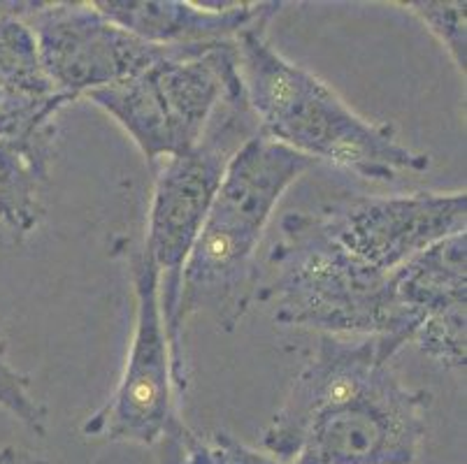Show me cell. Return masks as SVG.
<instances>
[{
    "label": "cell",
    "instance_id": "cell-11",
    "mask_svg": "<svg viewBox=\"0 0 467 464\" xmlns=\"http://www.w3.org/2000/svg\"><path fill=\"white\" fill-rule=\"evenodd\" d=\"M54 130L57 126L28 138H0V223L16 240L33 235L45 214L42 189L49 174Z\"/></svg>",
    "mask_w": 467,
    "mask_h": 464
},
{
    "label": "cell",
    "instance_id": "cell-7",
    "mask_svg": "<svg viewBox=\"0 0 467 464\" xmlns=\"http://www.w3.org/2000/svg\"><path fill=\"white\" fill-rule=\"evenodd\" d=\"M309 214L347 261L384 276L428 246L467 232V195L465 191L347 195Z\"/></svg>",
    "mask_w": 467,
    "mask_h": 464
},
{
    "label": "cell",
    "instance_id": "cell-12",
    "mask_svg": "<svg viewBox=\"0 0 467 464\" xmlns=\"http://www.w3.org/2000/svg\"><path fill=\"white\" fill-rule=\"evenodd\" d=\"M161 464H279L228 432H193L184 425L161 444Z\"/></svg>",
    "mask_w": 467,
    "mask_h": 464
},
{
    "label": "cell",
    "instance_id": "cell-3",
    "mask_svg": "<svg viewBox=\"0 0 467 464\" xmlns=\"http://www.w3.org/2000/svg\"><path fill=\"white\" fill-rule=\"evenodd\" d=\"M235 51L249 109L273 142L375 181L431 168L428 153L402 144L386 123L360 117L324 79L288 61L267 40V26L242 33Z\"/></svg>",
    "mask_w": 467,
    "mask_h": 464
},
{
    "label": "cell",
    "instance_id": "cell-9",
    "mask_svg": "<svg viewBox=\"0 0 467 464\" xmlns=\"http://www.w3.org/2000/svg\"><path fill=\"white\" fill-rule=\"evenodd\" d=\"M467 309V232L416 253L386 276L377 339L400 351L437 318Z\"/></svg>",
    "mask_w": 467,
    "mask_h": 464
},
{
    "label": "cell",
    "instance_id": "cell-15",
    "mask_svg": "<svg viewBox=\"0 0 467 464\" xmlns=\"http://www.w3.org/2000/svg\"><path fill=\"white\" fill-rule=\"evenodd\" d=\"M0 464H52L42 455L33 453L28 449H21V446H7V449L0 450Z\"/></svg>",
    "mask_w": 467,
    "mask_h": 464
},
{
    "label": "cell",
    "instance_id": "cell-1",
    "mask_svg": "<svg viewBox=\"0 0 467 464\" xmlns=\"http://www.w3.org/2000/svg\"><path fill=\"white\" fill-rule=\"evenodd\" d=\"M377 337H321L263 432L279 464H416L432 395L393 369Z\"/></svg>",
    "mask_w": 467,
    "mask_h": 464
},
{
    "label": "cell",
    "instance_id": "cell-2",
    "mask_svg": "<svg viewBox=\"0 0 467 464\" xmlns=\"http://www.w3.org/2000/svg\"><path fill=\"white\" fill-rule=\"evenodd\" d=\"M314 160L254 135L233 156L216 198L195 237L180 276V293L168 325L172 363L186 390L184 327L198 314L233 332L249 312L258 288L256 253L282 195Z\"/></svg>",
    "mask_w": 467,
    "mask_h": 464
},
{
    "label": "cell",
    "instance_id": "cell-5",
    "mask_svg": "<svg viewBox=\"0 0 467 464\" xmlns=\"http://www.w3.org/2000/svg\"><path fill=\"white\" fill-rule=\"evenodd\" d=\"M258 133L261 130L237 77L216 105L202 138L182 156L154 168V191L142 251L159 270L165 327L175 314L182 267L205 223L223 174L233 156Z\"/></svg>",
    "mask_w": 467,
    "mask_h": 464
},
{
    "label": "cell",
    "instance_id": "cell-8",
    "mask_svg": "<svg viewBox=\"0 0 467 464\" xmlns=\"http://www.w3.org/2000/svg\"><path fill=\"white\" fill-rule=\"evenodd\" d=\"M19 10L47 79L70 100L121 84L172 46L140 40L93 3H31Z\"/></svg>",
    "mask_w": 467,
    "mask_h": 464
},
{
    "label": "cell",
    "instance_id": "cell-10",
    "mask_svg": "<svg viewBox=\"0 0 467 464\" xmlns=\"http://www.w3.org/2000/svg\"><path fill=\"white\" fill-rule=\"evenodd\" d=\"M108 19L161 46L235 42L242 33L267 26L282 3H191V0H96Z\"/></svg>",
    "mask_w": 467,
    "mask_h": 464
},
{
    "label": "cell",
    "instance_id": "cell-13",
    "mask_svg": "<svg viewBox=\"0 0 467 464\" xmlns=\"http://www.w3.org/2000/svg\"><path fill=\"white\" fill-rule=\"evenodd\" d=\"M400 7L410 10L416 19L426 26L428 31L440 40L447 49L453 66L465 75L467 63V28L465 10L467 5L456 0H416V3H400Z\"/></svg>",
    "mask_w": 467,
    "mask_h": 464
},
{
    "label": "cell",
    "instance_id": "cell-4",
    "mask_svg": "<svg viewBox=\"0 0 467 464\" xmlns=\"http://www.w3.org/2000/svg\"><path fill=\"white\" fill-rule=\"evenodd\" d=\"M240 77L235 42L172 46L130 79L87 96L138 144L151 168L189 151Z\"/></svg>",
    "mask_w": 467,
    "mask_h": 464
},
{
    "label": "cell",
    "instance_id": "cell-6",
    "mask_svg": "<svg viewBox=\"0 0 467 464\" xmlns=\"http://www.w3.org/2000/svg\"><path fill=\"white\" fill-rule=\"evenodd\" d=\"M133 291L135 323L124 372L108 402L84 420L82 434L105 444L161 446L184 428L177 404L182 388L161 304V276L144 251L133 258Z\"/></svg>",
    "mask_w": 467,
    "mask_h": 464
},
{
    "label": "cell",
    "instance_id": "cell-14",
    "mask_svg": "<svg viewBox=\"0 0 467 464\" xmlns=\"http://www.w3.org/2000/svg\"><path fill=\"white\" fill-rule=\"evenodd\" d=\"M0 408L15 416L24 428L36 434H45L47 411L36 395L31 393V383L7 360L5 339L0 335Z\"/></svg>",
    "mask_w": 467,
    "mask_h": 464
}]
</instances>
